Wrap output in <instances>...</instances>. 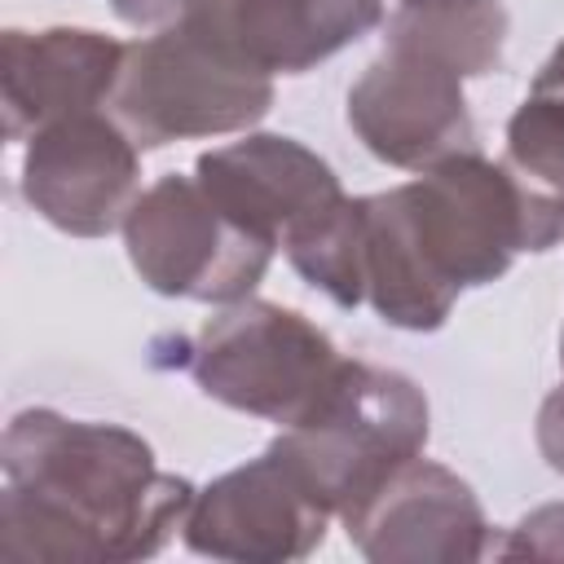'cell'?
<instances>
[{
  "label": "cell",
  "mask_w": 564,
  "mask_h": 564,
  "mask_svg": "<svg viewBox=\"0 0 564 564\" xmlns=\"http://www.w3.org/2000/svg\"><path fill=\"white\" fill-rule=\"evenodd\" d=\"M0 555L110 564L154 555L185 524L194 485L115 423L26 410L4 432Z\"/></svg>",
  "instance_id": "6da1fadb"
},
{
  "label": "cell",
  "mask_w": 564,
  "mask_h": 564,
  "mask_svg": "<svg viewBox=\"0 0 564 564\" xmlns=\"http://www.w3.org/2000/svg\"><path fill=\"white\" fill-rule=\"evenodd\" d=\"M427 445V401L401 370L370 361H339L322 401L269 445L304 489L330 511L348 516L379 485H388Z\"/></svg>",
  "instance_id": "7a4b0ae2"
},
{
  "label": "cell",
  "mask_w": 564,
  "mask_h": 564,
  "mask_svg": "<svg viewBox=\"0 0 564 564\" xmlns=\"http://www.w3.org/2000/svg\"><path fill=\"white\" fill-rule=\"evenodd\" d=\"M106 106L141 150H159L251 128L273 106V75L247 66L194 18H181L123 48Z\"/></svg>",
  "instance_id": "3957f363"
},
{
  "label": "cell",
  "mask_w": 564,
  "mask_h": 564,
  "mask_svg": "<svg viewBox=\"0 0 564 564\" xmlns=\"http://www.w3.org/2000/svg\"><path fill=\"white\" fill-rule=\"evenodd\" d=\"M392 203L427 273L454 295L502 278L520 251H546L560 242L502 159L489 163L476 150L423 167L392 189Z\"/></svg>",
  "instance_id": "277c9868"
},
{
  "label": "cell",
  "mask_w": 564,
  "mask_h": 564,
  "mask_svg": "<svg viewBox=\"0 0 564 564\" xmlns=\"http://www.w3.org/2000/svg\"><path fill=\"white\" fill-rule=\"evenodd\" d=\"M194 383L242 414L295 427L330 388L339 352L304 313L269 300L225 304L185 348Z\"/></svg>",
  "instance_id": "5b68a950"
},
{
  "label": "cell",
  "mask_w": 564,
  "mask_h": 564,
  "mask_svg": "<svg viewBox=\"0 0 564 564\" xmlns=\"http://www.w3.org/2000/svg\"><path fill=\"white\" fill-rule=\"evenodd\" d=\"M123 242L150 291L203 304L247 300L278 251L238 225L198 176H163L137 194L123 220Z\"/></svg>",
  "instance_id": "8992f818"
},
{
  "label": "cell",
  "mask_w": 564,
  "mask_h": 564,
  "mask_svg": "<svg viewBox=\"0 0 564 564\" xmlns=\"http://www.w3.org/2000/svg\"><path fill=\"white\" fill-rule=\"evenodd\" d=\"M348 123L375 159L405 172H423L476 141L463 75L449 62L392 40L348 88Z\"/></svg>",
  "instance_id": "52a82bcc"
},
{
  "label": "cell",
  "mask_w": 564,
  "mask_h": 564,
  "mask_svg": "<svg viewBox=\"0 0 564 564\" xmlns=\"http://www.w3.org/2000/svg\"><path fill=\"white\" fill-rule=\"evenodd\" d=\"M137 141L115 115L84 110L31 137L22 159V198L62 234L101 238L123 229L141 194Z\"/></svg>",
  "instance_id": "ba28073f"
},
{
  "label": "cell",
  "mask_w": 564,
  "mask_h": 564,
  "mask_svg": "<svg viewBox=\"0 0 564 564\" xmlns=\"http://www.w3.org/2000/svg\"><path fill=\"white\" fill-rule=\"evenodd\" d=\"M330 511L304 489V480L264 449L260 458L225 471L185 511V546L212 560L282 564L304 560L326 538Z\"/></svg>",
  "instance_id": "9c48e42d"
},
{
  "label": "cell",
  "mask_w": 564,
  "mask_h": 564,
  "mask_svg": "<svg viewBox=\"0 0 564 564\" xmlns=\"http://www.w3.org/2000/svg\"><path fill=\"white\" fill-rule=\"evenodd\" d=\"M348 542L375 564H458L489 551V524L467 480L414 458L344 516Z\"/></svg>",
  "instance_id": "30bf717a"
},
{
  "label": "cell",
  "mask_w": 564,
  "mask_h": 564,
  "mask_svg": "<svg viewBox=\"0 0 564 564\" xmlns=\"http://www.w3.org/2000/svg\"><path fill=\"white\" fill-rule=\"evenodd\" d=\"M194 176L238 225L273 247H282L295 229H304L344 198L339 176L326 159L291 137L269 132L198 154Z\"/></svg>",
  "instance_id": "8fae6325"
},
{
  "label": "cell",
  "mask_w": 564,
  "mask_h": 564,
  "mask_svg": "<svg viewBox=\"0 0 564 564\" xmlns=\"http://www.w3.org/2000/svg\"><path fill=\"white\" fill-rule=\"evenodd\" d=\"M119 40L84 26L53 31H4V137L22 141L57 119L97 110L123 66Z\"/></svg>",
  "instance_id": "7c38bea8"
},
{
  "label": "cell",
  "mask_w": 564,
  "mask_h": 564,
  "mask_svg": "<svg viewBox=\"0 0 564 564\" xmlns=\"http://www.w3.org/2000/svg\"><path fill=\"white\" fill-rule=\"evenodd\" d=\"M194 18L264 75H300L383 22V0H203Z\"/></svg>",
  "instance_id": "4fadbf2b"
},
{
  "label": "cell",
  "mask_w": 564,
  "mask_h": 564,
  "mask_svg": "<svg viewBox=\"0 0 564 564\" xmlns=\"http://www.w3.org/2000/svg\"><path fill=\"white\" fill-rule=\"evenodd\" d=\"M502 167L520 181L551 234L564 238V44L546 57L529 97L511 115Z\"/></svg>",
  "instance_id": "5bb4252c"
},
{
  "label": "cell",
  "mask_w": 564,
  "mask_h": 564,
  "mask_svg": "<svg viewBox=\"0 0 564 564\" xmlns=\"http://www.w3.org/2000/svg\"><path fill=\"white\" fill-rule=\"evenodd\" d=\"M392 44H414L441 62H449L463 79L498 66L507 44V9L502 0H454L436 9H397L388 18Z\"/></svg>",
  "instance_id": "9a60e30c"
},
{
  "label": "cell",
  "mask_w": 564,
  "mask_h": 564,
  "mask_svg": "<svg viewBox=\"0 0 564 564\" xmlns=\"http://www.w3.org/2000/svg\"><path fill=\"white\" fill-rule=\"evenodd\" d=\"M498 555H546V560H564V502L538 507L533 516H524L507 546Z\"/></svg>",
  "instance_id": "2e32d148"
},
{
  "label": "cell",
  "mask_w": 564,
  "mask_h": 564,
  "mask_svg": "<svg viewBox=\"0 0 564 564\" xmlns=\"http://www.w3.org/2000/svg\"><path fill=\"white\" fill-rule=\"evenodd\" d=\"M110 4L132 26H172L185 13H194L203 0H110Z\"/></svg>",
  "instance_id": "e0dca14e"
},
{
  "label": "cell",
  "mask_w": 564,
  "mask_h": 564,
  "mask_svg": "<svg viewBox=\"0 0 564 564\" xmlns=\"http://www.w3.org/2000/svg\"><path fill=\"white\" fill-rule=\"evenodd\" d=\"M538 449L551 463V471L564 476V388H555L538 410Z\"/></svg>",
  "instance_id": "ac0fdd59"
},
{
  "label": "cell",
  "mask_w": 564,
  "mask_h": 564,
  "mask_svg": "<svg viewBox=\"0 0 564 564\" xmlns=\"http://www.w3.org/2000/svg\"><path fill=\"white\" fill-rule=\"evenodd\" d=\"M436 4H454V0H397V9H436Z\"/></svg>",
  "instance_id": "d6986e66"
},
{
  "label": "cell",
  "mask_w": 564,
  "mask_h": 564,
  "mask_svg": "<svg viewBox=\"0 0 564 564\" xmlns=\"http://www.w3.org/2000/svg\"><path fill=\"white\" fill-rule=\"evenodd\" d=\"M560 366H564V335H560Z\"/></svg>",
  "instance_id": "ffe728a7"
}]
</instances>
